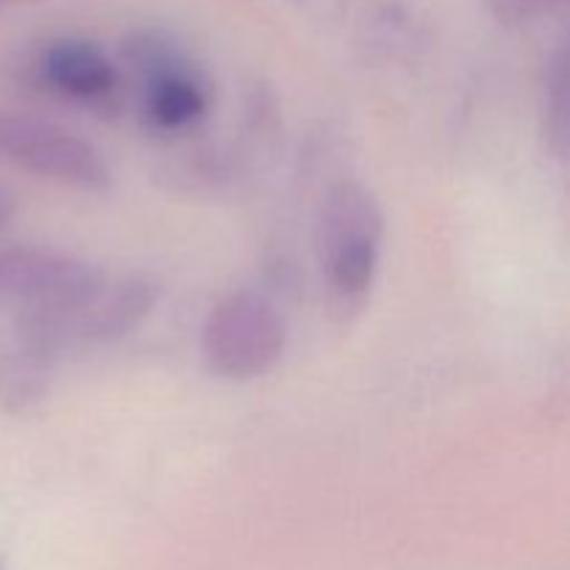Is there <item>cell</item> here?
<instances>
[{"instance_id":"1","label":"cell","mask_w":570,"mask_h":570,"mask_svg":"<svg viewBox=\"0 0 570 570\" xmlns=\"http://www.w3.org/2000/svg\"><path fill=\"white\" fill-rule=\"evenodd\" d=\"M384 215L371 189L343 181L328 189L317 215V259L328 304L340 317L365 306L382 262Z\"/></svg>"},{"instance_id":"2","label":"cell","mask_w":570,"mask_h":570,"mask_svg":"<svg viewBox=\"0 0 570 570\" xmlns=\"http://www.w3.org/2000/svg\"><path fill=\"white\" fill-rule=\"evenodd\" d=\"M287 323L259 293L239 289L209 312L204 326V356L212 371L232 382H250L282 362Z\"/></svg>"},{"instance_id":"3","label":"cell","mask_w":570,"mask_h":570,"mask_svg":"<svg viewBox=\"0 0 570 570\" xmlns=\"http://www.w3.org/2000/svg\"><path fill=\"white\" fill-rule=\"evenodd\" d=\"M0 156L20 170L76 193L111 189V167L95 145L67 128L26 115H0Z\"/></svg>"},{"instance_id":"4","label":"cell","mask_w":570,"mask_h":570,"mask_svg":"<svg viewBox=\"0 0 570 570\" xmlns=\"http://www.w3.org/2000/svg\"><path fill=\"white\" fill-rule=\"evenodd\" d=\"M126 61L139 78L142 111L159 131H184L209 111V83L170 37L142 31L126 42Z\"/></svg>"},{"instance_id":"5","label":"cell","mask_w":570,"mask_h":570,"mask_svg":"<svg viewBox=\"0 0 570 570\" xmlns=\"http://www.w3.org/2000/svg\"><path fill=\"white\" fill-rule=\"evenodd\" d=\"M106 273L48 245H0V304L20 312H59L81 304Z\"/></svg>"},{"instance_id":"6","label":"cell","mask_w":570,"mask_h":570,"mask_svg":"<svg viewBox=\"0 0 570 570\" xmlns=\"http://www.w3.org/2000/svg\"><path fill=\"white\" fill-rule=\"evenodd\" d=\"M33 76L50 95L87 109H111L120 100L122 72L89 39L61 37L33 59Z\"/></svg>"},{"instance_id":"7","label":"cell","mask_w":570,"mask_h":570,"mask_svg":"<svg viewBox=\"0 0 570 570\" xmlns=\"http://www.w3.org/2000/svg\"><path fill=\"white\" fill-rule=\"evenodd\" d=\"M56 367L59 360L11 337V343L0 351V406L11 415L31 412L48 395Z\"/></svg>"},{"instance_id":"8","label":"cell","mask_w":570,"mask_h":570,"mask_svg":"<svg viewBox=\"0 0 570 570\" xmlns=\"http://www.w3.org/2000/svg\"><path fill=\"white\" fill-rule=\"evenodd\" d=\"M543 115H546V134L557 154H566L568 148V56L566 50H557L546 70V89H543Z\"/></svg>"},{"instance_id":"9","label":"cell","mask_w":570,"mask_h":570,"mask_svg":"<svg viewBox=\"0 0 570 570\" xmlns=\"http://www.w3.org/2000/svg\"><path fill=\"white\" fill-rule=\"evenodd\" d=\"M504 26H529L560 11L568 0H488Z\"/></svg>"},{"instance_id":"10","label":"cell","mask_w":570,"mask_h":570,"mask_svg":"<svg viewBox=\"0 0 570 570\" xmlns=\"http://www.w3.org/2000/svg\"><path fill=\"white\" fill-rule=\"evenodd\" d=\"M11 220H14V198H11L9 189L0 184V234L11 226Z\"/></svg>"},{"instance_id":"11","label":"cell","mask_w":570,"mask_h":570,"mask_svg":"<svg viewBox=\"0 0 570 570\" xmlns=\"http://www.w3.org/2000/svg\"><path fill=\"white\" fill-rule=\"evenodd\" d=\"M22 3H31V0H0V9H3V6H22Z\"/></svg>"}]
</instances>
